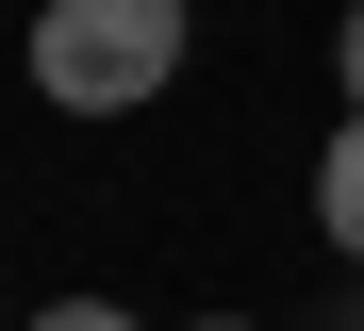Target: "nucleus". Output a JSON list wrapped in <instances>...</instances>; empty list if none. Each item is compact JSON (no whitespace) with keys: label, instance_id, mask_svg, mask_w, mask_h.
<instances>
[{"label":"nucleus","instance_id":"f257e3e1","mask_svg":"<svg viewBox=\"0 0 364 331\" xmlns=\"http://www.w3.org/2000/svg\"><path fill=\"white\" fill-rule=\"evenodd\" d=\"M182 83V0H50L33 17V100L50 116H149Z\"/></svg>","mask_w":364,"mask_h":331},{"label":"nucleus","instance_id":"f03ea898","mask_svg":"<svg viewBox=\"0 0 364 331\" xmlns=\"http://www.w3.org/2000/svg\"><path fill=\"white\" fill-rule=\"evenodd\" d=\"M315 232H331V248L364 265V116L331 132V166H315Z\"/></svg>","mask_w":364,"mask_h":331},{"label":"nucleus","instance_id":"7ed1b4c3","mask_svg":"<svg viewBox=\"0 0 364 331\" xmlns=\"http://www.w3.org/2000/svg\"><path fill=\"white\" fill-rule=\"evenodd\" d=\"M33 331H133V315H116V298H50Z\"/></svg>","mask_w":364,"mask_h":331},{"label":"nucleus","instance_id":"20e7f679","mask_svg":"<svg viewBox=\"0 0 364 331\" xmlns=\"http://www.w3.org/2000/svg\"><path fill=\"white\" fill-rule=\"evenodd\" d=\"M348 116H364V0H348Z\"/></svg>","mask_w":364,"mask_h":331},{"label":"nucleus","instance_id":"39448f33","mask_svg":"<svg viewBox=\"0 0 364 331\" xmlns=\"http://www.w3.org/2000/svg\"><path fill=\"white\" fill-rule=\"evenodd\" d=\"M199 331H249V315H199Z\"/></svg>","mask_w":364,"mask_h":331}]
</instances>
